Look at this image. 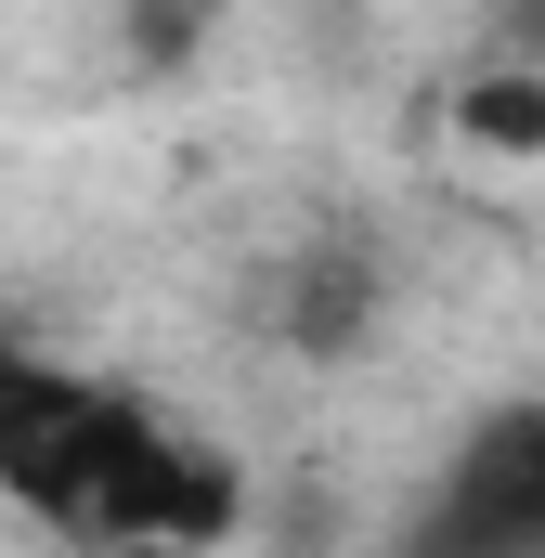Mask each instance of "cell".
I'll use <instances>...</instances> for the list:
<instances>
[{
    "instance_id": "obj_5",
    "label": "cell",
    "mask_w": 545,
    "mask_h": 558,
    "mask_svg": "<svg viewBox=\"0 0 545 558\" xmlns=\"http://www.w3.org/2000/svg\"><path fill=\"white\" fill-rule=\"evenodd\" d=\"M494 39H507V65H533V78H545V0H520V13L494 26Z\"/></svg>"
},
{
    "instance_id": "obj_4",
    "label": "cell",
    "mask_w": 545,
    "mask_h": 558,
    "mask_svg": "<svg viewBox=\"0 0 545 558\" xmlns=\"http://www.w3.org/2000/svg\"><path fill=\"white\" fill-rule=\"evenodd\" d=\"M455 131L494 143V156H545V78L533 65H481V78L455 92Z\"/></svg>"
},
{
    "instance_id": "obj_2",
    "label": "cell",
    "mask_w": 545,
    "mask_h": 558,
    "mask_svg": "<svg viewBox=\"0 0 545 558\" xmlns=\"http://www.w3.org/2000/svg\"><path fill=\"white\" fill-rule=\"evenodd\" d=\"M377 558H545V403L507 390L441 441V468L403 494Z\"/></svg>"
},
{
    "instance_id": "obj_1",
    "label": "cell",
    "mask_w": 545,
    "mask_h": 558,
    "mask_svg": "<svg viewBox=\"0 0 545 558\" xmlns=\"http://www.w3.org/2000/svg\"><path fill=\"white\" fill-rule=\"evenodd\" d=\"M0 494L78 546H221L247 481L221 441L169 428L143 390L0 338Z\"/></svg>"
},
{
    "instance_id": "obj_3",
    "label": "cell",
    "mask_w": 545,
    "mask_h": 558,
    "mask_svg": "<svg viewBox=\"0 0 545 558\" xmlns=\"http://www.w3.org/2000/svg\"><path fill=\"white\" fill-rule=\"evenodd\" d=\"M247 325H261L272 351H299V364H351V351H377V325H390V247L377 234H351V221H312V234H286L247 286Z\"/></svg>"
}]
</instances>
